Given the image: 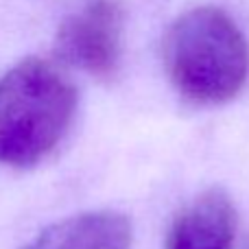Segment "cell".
<instances>
[{
    "mask_svg": "<svg viewBox=\"0 0 249 249\" xmlns=\"http://www.w3.org/2000/svg\"><path fill=\"white\" fill-rule=\"evenodd\" d=\"M162 53L173 86L195 103H225L247 81L245 35L216 7L181 13L166 31Z\"/></svg>",
    "mask_w": 249,
    "mask_h": 249,
    "instance_id": "1",
    "label": "cell"
},
{
    "mask_svg": "<svg viewBox=\"0 0 249 249\" xmlns=\"http://www.w3.org/2000/svg\"><path fill=\"white\" fill-rule=\"evenodd\" d=\"M77 90L53 64L37 57L0 79V166L26 168L46 158L68 131Z\"/></svg>",
    "mask_w": 249,
    "mask_h": 249,
    "instance_id": "2",
    "label": "cell"
},
{
    "mask_svg": "<svg viewBox=\"0 0 249 249\" xmlns=\"http://www.w3.org/2000/svg\"><path fill=\"white\" fill-rule=\"evenodd\" d=\"M123 24L118 4L107 0L88 4L61 22L55 37L57 59L94 77H107L121 59Z\"/></svg>",
    "mask_w": 249,
    "mask_h": 249,
    "instance_id": "3",
    "label": "cell"
},
{
    "mask_svg": "<svg viewBox=\"0 0 249 249\" xmlns=\"http://www.w3.org/2000/svg\"><path fill=\"white\" fill-rule=\"evenodd\" d=\"M236 212L223 190L210 188L195 197L168 230L166 249H232Z\"/></svg>",
    "mask_w": 249,
    "mask_h": 249,
    "instance_id": "4",
    "label": "cell"
},
{
    "mask_svg": "<svg viewBox=\"0 0 249 249\" xmlns=\"http://www.w3.org/2000/svg\"><path fill=\"white\" fill-rule=\"evenodd\" d=\"M22 249H131V223L121 212H83L53 223Z\"/></svg>",
    "mask_w": 249,
    "mask_h": 249,
    "instance_id": "5",
    "label": "cell"
}]
</instances>
